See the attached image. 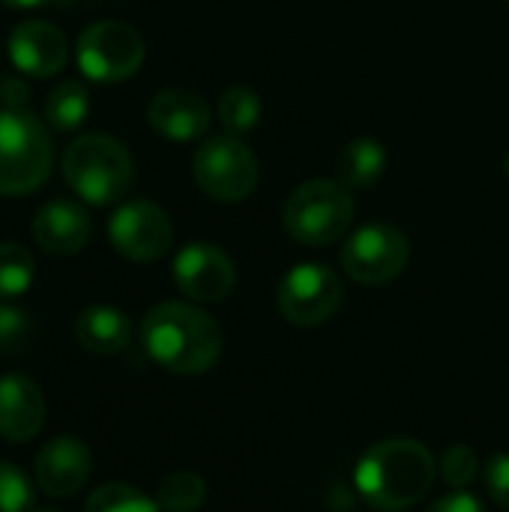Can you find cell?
Wrapping results in <instances>:
<instances>
[{
    "label": "cell",
    "mask_w": 509,
    "mask_h": 512,
    "mask_svg": "<svg viewBox=\"0 0 509 512\" xmlns=\"http://www.w3.org/2000/svg\"><path fill=\"white\" fill-rule=\"evenodd\" d=\"M141 342L153 363L174 375H204L222 357L219 324L189 303H159L141 324Z\"/></svg>",
    "instance_id": "cell-1"
},
{
    "label": "cell",
    "mask_w": 509,
    "mask_h": 512,
    "mask_svg": "<svg viewBox=\"0 0 509 512\" xmlns=\"http://www.w3.org/2000/svg\"><path fill=\"white\" fill-rule=\"evenodd\" d=\"M357 492L369 507L402 512L426 498L435 483L432 453L411 438H390L375 444L357 462Z\"/></svg>",
    "instance_id": "cell-2"
},
{
    "label": "cell",
    "mask_w": 509,
    "mask_h": 512,
    "mask_svg": "<svg viewBox=\"0 0 509 512\" xmlns=\"http://www.w3.org/2000/svg\"><path fill=\"white\" fill-rule=\"evenodd\" d=\"M63 180L81 201L105 207L129 192L135 165L123 141L105 132H87L66 147Z\"/></svg>",
    "instance_id": "cell-3"
},
{
    "label": "cell",
    "mask_w": 509,
    "mask_h": 512,
    "mask_svg": "<svg viewBox=\"0 0 509 512\" xmlns=\"http://www.w3.org/2000/svg\"><path fill=\"white\" fill-rule=\"evenodd\" d=\"M54 162V147L42 120L27 111H0V195L21 198L39 189Z\"/></svg>",
    "instance_id": "cell-4"
},
{
    "label": "cell",
    "mask_w": 509,
    "mask_h": 512,
    "mask_svg": "<svg viewBox=\"0 0 509 512\" xmlns=\"http://www.w3.org/2000/svg\"><path fill=\"white\" fill-rule=\"evenodd\" d=\"M354 222V195L339 180H309L291 192L282 210L285 234L303 246H330Z\"/></svg>",
    "instance_id": "cell-5"
},
{
    "label": "cell",
    "mask_w": 509,
    "mask_h": 512,
    "mask_svg": "<svg viewBox=\"0 0 509 512\" xmlns=\"http://www.w3.org/2000/svg\"><path fill=\"white\" fill-rule=\"evenodd\" d=\"M192 177L207 198L237 204L255 192L261 168L255 153L237 135H216L195 150Z\"/></svg>",
    "instance_id": "cell-6"
},
{
    "label": "cell",
    "mask_w": 509,
    "mask_h": 512,
    "mask_svg": "<svg viewBox=\"0 0 509 512\" xmlns=\"http://www.w3.org/2000/svg\"><path fill=\"white\" fill-rule=\"evenodd\" d=\"M144 39L126 21H96L78 36V66L90 81L117 84L132 78L144 63Z\"/></svg>",
    "instance_id": "cell-7"
},
{
    "label": "cell",
    "mask_w": 509,
    "mask_h": 512,
    "mask_svg": "<svg viewBox=\"0 0 509 512\" xmlns=\"http://www.w3.org/2000/svg\"><path fill=\"white\" fill-rule=\"evenodd\" d=\"M411 258V240L390 222L357 228L342 246V270L360 285L393 282Z\"/></svg>",
    "instance_id": "cell-8"
},
{
    "label": "cell",
    "mask_w": 509,
    "mask_h": 512,
    "mask_svg": "<svg viewBox=\"0 0 509 512\" xmlns=\"http://www.w3.org/2000/svg\"><path fill=\"white\" fill-rule=\"evenodd\" d=\"M276 306L285 321L297 327H318L342 306V282L324 264H297L276 288Z\"/></svg>",
    "instance_id": "cell-9"
},
{
    "label": "cell",
    "mask_w": 509,
    "mask_h": 512,
    "mask_svg": "<svg viewBox=\"0 0 509 512\" xmlns=\"http://www.w3.org/2000/svg\"><path fill=\"white\" fill-rule=\"evenodd\" d=\"M108 237H111V246L117 249V255H123L126 261L150 264V261H159L171 249L174 225L159 204L129 201L111 216Z\"/></svg>",
    "instance_id": "cell-10"
},
{
    "label": "cell",
    "mask_w": 509,
    "mask_h": 512,
    "mask_svg": "<svg viewBox=\"0 0 509 512\" xmlns=\"http://www.w3.org/2000/svg\"><path fill=\"white\" fill-rule=\"evenodd\" d=\"M177 288L195 303H219L237 285V270L231 258L210 243H189L177 252L171 264Z\"/></svg>",
    "instance_id": "cell-11"
},
{
    "label": "cell",
    "mask_w": 509,
    "mask_h": 512,
    "mask_svg": "<svg viewBox=\"0 0 509 512\" xmlns=\"http://www.w3.org/2000/svg\"><path fill=\"white\" fill-rule=\"evenodd\" d=\"M90 471H93V456H90L87 444L72 435H63V438L48 441L36 453L33 477H36V486L42 489V495L72 498L90 480Z\"/></svg>",
    "instance_id": "cell-12"
},
{
    "label": "cell",
    "mask_w": 509,
    "mask_h": 512,
    "mask_svg": "<svg viewBox=\"0 0 509 512\" xmlns=\"http://www.w3.org/2000/svg\"><path fill=\"white\" fill-rule=\"evenodd\" d=\"M9 60L33 78H51L66 66L69 42L51 21H21L9 33Z\"/></svg>",
    "instance_id": "cell-13"
},
{
    "label": "cell",
    "mask_w": 509,
    "mask_h": 512,
    "mask_svg": "<svg viewBox=\"0 0 509 512\" xmlns=\"http://www.w3.org/2000/svg\"><path fill=\"white\" fill-rule=\"evenodd\" d=\"M147 120L150 126L177 144L198 141L210 129V105L201 93L186 90V87H168L159 90L150 105H147Z\"/></svg>",
    "instance_id": "cell-14"
},
{
    "label": "cell",
    "mask_w": 509,
    "mask_h": 512,
    "mask_svg": "<svg viewBox=\"0 0 509 512\" xmlns=\"http://www.w3.org/2000/svg\"><path fill=\"white\" fill-rule=\"evenodd\" d=\"M45 426V396L27 375L0 378V438L9 444L33 441Z\"/></svg>",
    "instance_id": "cell-15"
},
{
    "label": "cell",
    "mask_w": 509,
    "mask_h": 512,
    "mask_svg": "<svg viewBox=\"0 0 509 512\" xmlns=\"http://www.w3.org/2000/svg\"><path fill=\"white\" fill-rule=\"evenodd\" d=\"M30 234L36 246L51 258H69L90 240V216L72 201H51L33 216Z\"/></svg>",
    "instance_id": "cell-16"
},
{
    "label": "cell",
    "mask_w": 509,
    "mask_h": 512,
    "mask_svg": "<svg viewBox=\"0 0 509 512\" xmlns=\"http://www.w3.org/2000/svg\"><path fill=\"white\" fill-rule=\"evenodd\" d=\"M75 339L96 357H114L132 342V321L114 306H87L75 318Z\"/></svg>",
    "instance_id": "cell-17"
},
{
    "label": "cell",
    "mask_w": 509,
    "mask_h": 512,
    "mask_svg": "<svg viewBox=\"0 0 509 512\" xmlns=\"http://www.w3.org/2000/svg\"><path fill=\"white\" fill-rule=\"evenodd\" d=\"M384 171H387V150L378 138L369 135L351 138L336 156L339 183H345L351 192L375 186L384 177Z\"/></svg>",
    "instance_id": "cell-18"
},
{
    "label": "cell",
    "mask_w": 509,
    "mask_h": 512,
    "mask_svg": "<svg viewBox=\"0 0 509 512\" xmlns=\"http://www.w3.org/2000/svg\"><path fill=\"white\" fill-rule=\"evenodd\" d=\"M87 114H90V93L81 81L57 84L45 99V120L51 129L72 132L87 120Z\"/></svg>",
    "instance_id": "cell-19"
},
{
    "label": "cell",
    "mask_w": 509,
    "mask_h": 512,
    "mask_svg": "<svg viewBox=\"0 0 509 512\" xmlns=\"http://www.w3.org/2000/svg\"><path fill=\"white\" fill-rule=\"evenodd\" d=\"M264 114V102L252 87H228L219 99V123L225 126L228 135H246L261 123Z\"/></svg>",
    "instance_id": "cell-20"
},
{
    "label": "cell",
    "mask_w": 509,
    "mask_h": 512,
    "mask_svg": "<svg viewBox=\"0 0 509 512\" xmlns=\"http://www.w3.org/2000/svg\"><path fill=\"white\" fill-rule=\"evenodd\" d=\"M36 279V261L21 243H0V300L21 297Z\"/></svg>",
    "instance_id": "cell-21"
},
{
    "label": "cell",
    "mask_w": 509,
    "mask_h": 512,
    "mask_svg": "<svg viewBox=\"0 0 509 512\" xmlns=\"http://www.w3.org/2000/svg\"><path fill=\"white\" fill-rule=\"evenodd\" d=\"M207 498V486L195 471H174L159 483L156 501L162 512H195Z\"/></svg>",
    "instance_id": "cell-22"
},
{
    "label": "cell",
    "mask_w": 509,
    "mask_h": 512,
    "mask_svg": "<svg viewBox=\"0 0 509 512\" xmlns=\"http://www.w3.org/2000/svg\"><path fill=\"white\" fill-rule=\"evenodd\" d=\"M84 512H162V507L129 483H105L87 498Z\"/></svg>",
    "instance_id": "cell-23"
},
{
    "label": "cell",
    "mask_w": 509,
    "mask_h": 512,
    "mask_svg": "<svg viewBox=\"0 0 509 512\" xmlns=\"http://www.w3.org/2000/svg\"><path fill=\"white\" fill-rule=\"evenodd\" d=\"M36 492L21 468L0 462V512H33Z\"/></svg>",
    "instance_id": "cell-24"
},
{
    "label": "cell",
    "mask_w": 509,
    "mask_h": 512,
    "mask_svg": "<svg viewBox=\"0 0 509 512\" xmlns=\"http://www.w3.org/2000/svg\"><path fill=\"white\" fill-rule=\"evenodd\" d=\"M441 474L447 480V486L453 492H465L477 477H480V462H477V453L465 444H456L444 453L441 459Z\"/></svg>",
    "instance_id": "cell-25"
},
{
    "label": "cell",
    "mask_w": 509,
    "mask_h": 512,
    "mask_svg": "<svg viewBox=\"0 0 509 512\" xmlns=\"http://www.w3.org/2000/svg\"><path fill=\"white\" fill-rule=\"evenodd\" d=\"M33 324L24 309L18 306H0V354H21L30 345Z\"/></svg>",
    "instance_id": "cell-26"
},
{
    "label": "cell",
    "mask_w": 509,
    "mask_h": 512,
    "mask_svg": "<svg viewBox=\"0 0 509 512\" xmlns=\"http://www.w3.org/2000/svg\"><path fill=\"white\" fill-rule=\"evenodd\" d=\"M486 489L495 498V504L509 510V453H498V456L489 459V465H486Z\"/></svg>",
    "instance_id": "cell-27"
},
{
    "label": "cell",
    "mask_w": 509,
    "mask_h": 512,
    "mask_svg": "<svg viewBox=\"0 0 509 512\" xmlns=\"http://www.w3.org/2000/svg\"><path fill=\"white\" fill-rule=\"evenodd\" d=\"M27 99H30V87H27L21 78L9 75V78L0 81V102H3V108H9V111H24Z\"/></svg>",
    "instance_id": "cell-28"
},
{
    "label": "cell",
    "mask_w": 509,
    "mask_h": 512,
    "mask_svg": "<svg viewBox=\"0 0 509 512\" xmlns=\"http://www.w3.org/2000/svg\"><path fill=\"white\" fill-rule=\"evenodd\" d=\"M429 512H486L483 510V504L474 498V495H468V492H453V495H447V498H441V501H435Z\"/></svg>",
    "instance_id": "cell-29"
},
{
    "label": "cell",
    "mask_w": 509,
    "mask_h": 512,
    "mask_svg": "<svg viewBox=\"0 0 509 512\" xmlns=\"http://www.w3.org/2000/svg\"><path fill=\"white\" fill-rule=\"evenodd\" d=\"M3 6H15V9H30V6H42L48 0H0Z\"/></svg>",
    "instance_id": "cell-30"
},
{
    "label": "cell",
    "mask_w": 509,
    "mask_h": 512,
    "mask_svg": "<svg viewBox=\"0 0 509 512\" xmlns=\"http://www.w3.org/2000/svg\"><path fill=\"white\" fill-rule=\"evenodd\" d=\"M33 512H63V510H57V507H36Z\"/></svg>",
    "instance_id": "cell-31"
},
{
    "label": "cell",
    "mask_w": 509,
    "mask_h": 512,
    "mask_svg": "<svg viewBox=\"0 0 509 512\" xmlns=\"http://www.w3.org/2000/svg\"><path fill=\"white\" fill-rule=\"evenodd\" d=\"M504 171H507V177H509V153H507V159H504Z\"/></svg>",
    "instance_id": "cell-32"
},
{
    "label": "cell",
    "mask_w": 509,
    "mask_h": 512,
    "mask_svg": "<svg viewBox=\"0 0 509 512\" xmlns=\"http://www.w3.org/2000/svg\"><path fill=\"white\" fill-rule=\"evenodd\" d=\"M0 81H3V78H0Z\"/></svg>",
    "instance_id": "cell-33"
}]
</instances>
